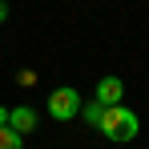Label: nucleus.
<instances>
[{
  "instance_id": "39448f33",
  "label": "nucleus",
  "mask_w": 149,
  "mask_h": 149,
  "mask_svg": "<svg viewBox=\"0 0 149 149\" xmlns=\"http://www.w3.org/2000/svg\"><path fill=\"white\" fill-rule=\"evenodd\" d=\"M24 141H20V133L12 129V125H0V149H20Z\"/></svg>"
},
{
  "instance_id": "20e7f679",
  "label": "nucleus",
  "mask_w": 149,
  "mask_h": 149,
  "mask_svg": "<svg viewBox=\"0 0 149 149\" xmlns=\"http://www.w3.org/2000/svg\"><path fill=\"white\" fill-rule=\"evenodd\" d=\"M8 125L24 137V133H32V129H36V113H32L28 105H16V109H8Z\"/></svg>"
},
{
  "instance_id": "f03ea898",
  "label": "nucleus",
  "mask_w": 149,
  "mask_h": 149,
  "mask_svg": "<svg viewBox=\"0 0 149 149\" xmlns=\"http://www.w3.org/2000/svg\"><path fill=\"white\" fill-rule=\"evenodd\" d=\"M77 113H81V93L77 89H52L49 93V117L52 121H73Z\"/></svg>"
},
{
  "instance_id": "423d86ee",
  "label": "nucleus",
  "mask_w": 149,
  "mask_h": 149,
  "mask_svg": "<svg viewBox=\"0 0 149 149\" xmlns=\"http://www.w3.org/2000/svg\"><path fill=\"white\" fill-rule=\"evenodd\" d=\"M101 109H105V105H89V109H85V121L97 125V121H101Z\"/></svg>"
},
{
  "instance_id": "6e6552de",
  "label": "nucleus",
  "mask_w": 149,
  "mask_h": 149,
  "mask_svg": "<svg viewBox=\"0 0 149 149\" xmlns=\"http://www.w3.org/2000/svg\"><path fill=\"white\" fill-rule=\"evenodd\" d=\"M0 125H8V109H0Z\"/></svg>"
},
{
  "instance_id": "7ed1b4c3",
  "label": "nucleus",
  "mask_w": 149,
  "mask_h": 149,
  "mask_svg": "<svg viewBox=\"0 0 149 149\" xmlns=\"http://www.w3.org/2000/svg\"><path fill=\"white\" fill-rule=\"evenodd\" d=\"M121 97H125L121 77H101L97 81V105H121Z\"/></svg>"
},
{
  "instance_id": "0eeeda50",
  "label": "nucleus",
  "mask_w": 149,
  "mask_h": 149,
  "mask_svg": "<svg viewBox=\"0 0 149 149\" xmlns=\"http://www.w3.org/2000/svg\"><path fill=\"white\" fill-rule=\"evenodd\" d=\"M0 20H8V4L4 0H0Z\"/></svg>"
},
{
  "instance_id": "f257e3e1",
  "label": "nucleus",
  "mask_w": 149,
  "mask_h": 149,
  "mask_svg": "<svg viewBox=\"0 0 149 149\" xmlns=\"http://www.w3.org/2000/svg\"><path fill=\"white\" fill-rule=\"evenodd\" d=\"M97 129L105 133V141L125 145V141H133V137H137L141 121H137V113H133V109H125V105H105V109H101Z\"/></svg>"
}]
</instances>
